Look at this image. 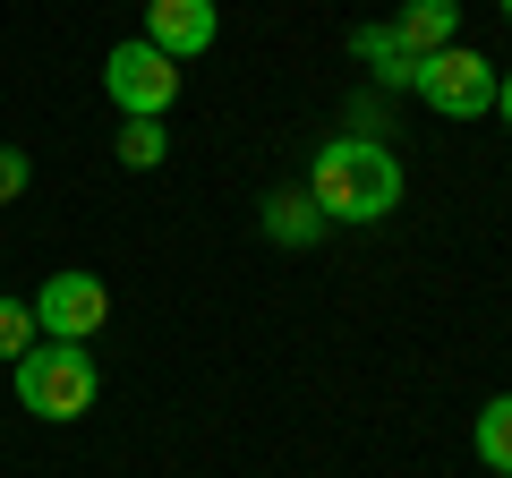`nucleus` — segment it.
I'll return each instance as SVG.
<instances>
[{"label": "nucleus", "instance_id": "nucleus-1", "mask_svg": "<svg viewBox=\"0 0 512 478\" xmlns=\"http://www.w3.org/2000/svg\"><path fill=\"white\" fill-rule=\"evenodd\" d=\"M299 188L316 197L325 222H384L402 205V163H393V146H376V137H325Z\"/></svg>", "mask_w": 512, "mask_h": 478}, {"label": "nucleus", "instance_id": "nucleus-2", "mask_svg": "<svg viewBox=\"0 0 512 478\" xmlns=\"http://www.w3.org/2000/svg\"><path fill=\"white\" fill-rule=\"evenodd\" d=\"M94 393H103V376H94V350L86 342H35L18 359V402L35 410V419H52V427L86 419Z\"/></svg>", "mask_w": 512, "mask_h": 478}, {"label": "nucleus", "instance_id": "nucleus-3", "mask_svg": "<svg viewBox=\"0 0 512 478\" xmlns=\"http://www.w3.org/2000/svg\"><path fill=\"white\" fill-rule=\"evenodd\" d=\"M419 94L436 120H487L495 111V60L487 52H470V43H444L436 60H419Z\"/></svg>", "mask_w": 512, "mask_h": 478}, {"label": "nucleus", "instance_id": "nucleus-4", "mask_svg": "<svg viewBox=\"0 0 512 478\" xmlns=\"http://www.w3.org/2000/svg\"><path fill=\"white\" fill-rule=\"evenodd\" d=\"M103 94L120 103V120H163L171 94H180V60H163L137 35V43H120V52L103 60Z\"/></svg>", "mask_w": 512, "mask_h": 478}, {"label": "nucleus", "instance_id": "nucleus-5", "mask_svg": "<svg viewBox=\"0 0 512 478\" xmlns=\"http://www.w3.org/2000/svg\"><path fill=\"white\" fill-rule=\"evenodd\" d=\"M26 308H35L43 342H94V333L111 325V282L103 274H52Z\"/></svg>", "mask_w": 512, "mask_h": 478}, {"label": "nucleus", "instance_id": "nucleus-6", "mask_svg": "<svg viewBox=\"0 0 512 478\" xmlns=\"http://www.w3.org/2000/svg\"><path fill=\"white\" fill-rule=\"evenodd\" d=\"M222 35V9L214 0H146V43L163 60H205Z\"/></svg>", "mask_w": 512, "mask_h": 478}, {"label": "nucleus", "instance_id": "nucleus-7", "mask_svg": "<svg viewBox=\"0 0 512 478\" xmlns=\"http://www.w3.org/2000/svg\"><path fill=\"white\" fill-rule=\"evenodd\" d=\"M350 60H359L376 86H419V60L402 52V35H393V18H367V26H350Z\"/></svg>", "mask_w": 512, "mask_h": 478}, {"label": "nucleus", "instance_id": "nucleus-8", "mask_svg": "<svg viewBox=\"0 0 512 478\" xmlns=\"http://www.w3.org/2000/svg\"><path fill=\"white\" fill-rule=\"evenodd\" d=\"M410 60H436L444 43H461V0H402V18H393Z\"/></svg>", "mask_w": 512, "mask_h": 478}, {"label": "nucleus", "instance_id": "nucleus-9", "mask_svg": "<svg viewBox=\"0 0 512 478\" xmlns=\"http://www.w3.org/2000/svg\"><path fill=\"white\" fill-rule=\"evenodd\" d=\"M325 231H333V222L316 214L308 188H274V197H265V239H274V248H316Z\"/></svg>", "mask_w": 512, "mask_h": 478}, {"label": "nucleus", "instance_id": "nucleus-10", "mask_svg": "<svg viewBox=\"0 0 512 478\" xmlns=\"http://www.w3.org/2000/svg\"><path fill=\"white\" fill-rule=\"evenodd\" d=\"M470 444H478V461H487L495 478H512V393H495V402L478 410V427H470Z\"/></svg>", "mask_w": 512, "mask_h": 478}, {"label": "nucleus", "instance_id": "nucleus-11", "mask_svg": "<svg viewBox=\"0 0 512 478\" xmlns=\"http://www.w3.org/2000/svg\"><path fill=\"white\" fill-rule=\"evenodd\" d=\"M111 154H120L128 171H163L171 137H163V120H120V137H111Z\"/></svg>", "mask_w": 512, "mask_h": 478}, {"label": "nucleus", "instance_id": "nucleus-12", "mask_svg": "<svg viewBox=\"0 0 512 478\" xmlns=\"http://www.w3.org/2000/svg\"><path fill=\"white\" fill-rule=\"evenodd\" d=\"M43 342V325H35V308H26V299H0V359H9V368H18L26 350Z\"/></svg>", "mask_w": 512, "mask_h": 478}, {"label": "nucleus", "instance_id": "nucleus-13", "mask_svg": "<svg viewBox=\"0 0 512 478\" xmlns=\"http://www.w3.org/2000/svg\"><path fill=\"white\" fill-rule=\"evenodd\" d=\"M26 180H35V163H26L18 146H0V205H18V197H26Z\"/></svg>", "mask_w": 512, "mask_h": 478}, {"label": "nucleus", "instance_id": "nucleus-14", "mask_svg": "<svg viewBox=\"0 0 512 478\" xmlns=\"http://www.w3.org/2000/svg\"><path fill=\"white\" fill-rule=\"evenodd\" d=\"M495 111H504V129H512V69L495 77Z\"/></svg>", "mask_w": 512, "mask_h": 478}, {"label": "nucleus", "instance_id": "nucleus-15", "mask_svg": "<svg viewBox=\"0 0 512 478\" xmlns=\"http://www.w3.org/2000/svg\"><path fill=\"white\" fill-rule=\"evenodd\" d=\"M504 18H512V0H504Z\"/></svg>", "mask_w": 512, "mask_h": 478}]
</instances>
